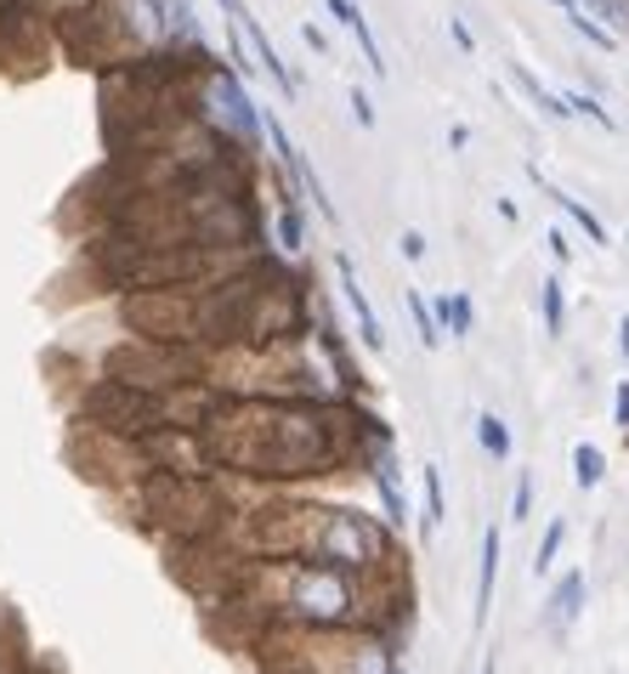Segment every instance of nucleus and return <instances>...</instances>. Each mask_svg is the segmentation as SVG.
Returning a JSON list of instances; mask_svg holds the SVG:
<instances>
[{
    "label": "nucleus",
    "instance_id": "1",
    "mask_svg": "<svg viewBox=\"0 0 629 674\" xmlns=\"http://www.w3.org/2000/svg\"><path fill=\"white\" fill-rule=\"evenodd\" d=\"M334 278H341V295H347V307H352V318H358V334H363V346H369V352H385L380 318H374V307H369V295H363V283H358V267H352V256H334Z\"/></svg>",
    "mask_w": 629,
    "mask_h": 674
},
{
    "label": "nucleus",
    "instance_id": "2",
    "mask_svg": "<svg viewBox=\"0 0 629 674\" xmlns=\"http://www.w3.org/2000/svg\"><path fill=\"white\" fill-rule=\"evenodd\" d=\"M578 606H585V572H561V584L550 590V601H545V630H556V635H567V623L578 618Z\"/></svg>",
    "mask_w": 629,
    "mask_h": 674
},
{
    "label": "nucleus",
    "instance_id": "3",
    "mask_svg": "<svg viewBox=\"0 0 629 674\" xmlns=\"http://www.w3.org/2000/svg\"><path fill=\"white\" fill-rule=\"evenodd\" d=\"M527 176H534V182H539V187L550 193V199H556V205L567 210V221H573L578 232H585V238H590V245H596V250H607V245H612V238H607V227L596 221V210H585V205H578V199H573V193H561V187H550V182L539 176V165H527Z\"/></svg>",
    "mask_w": 629,
    "mask_h": 674
},
{
    "label": "nucleus",
    "instance_id": "4",
    "mask_svg": "<svg viewBox=\"0 0 629 674\" xmlns=\"http://www.w3.org/2000/svg\"><path fill=\"white\" fill-rule=\"evenodd\" d=\"M494 578H499V527H488V533H482V578H476V606H471V623H476V630H482V618H488Z\"/></svg>",
    "mask_w": 629,
    "mask_h": 674
},
{
    "label": "nucleus",
    "instance_id": "5",
    "mask_svg": "<svg viewBox=\"0 0 629 674\" xmlns=\"http://www.w3.org/2000/svg\"><path fill=\"white\" fill-rule=\"evenodd\" d=\"M437 323L454 334V341H465V334H471V323H476L471 295H443V301H437Z\"/></svg>",
    "mask_w": 629,
    "mask_h": 674
},
{
    "label": "nucleus",
    "instance_id": "6",
    "mask_svg": "<svg viewBox=\"0 0 629 674\" xmlns=\"http://www.w3.org/2000/svg\"><path fill=\"white\" fill-rule=\"evenodd\" d=\"M409 312H414V329H420V346H425V352H437V346H443V323H437V312L425 307L420 289H409Z\"/></svg>",
    "mask_w": 629,
    "mask_h": 674
},
{
    "label": "nucleus",
    "instance_id": "7",
    "mask_svg": "<svg viewBox=\"0 0 629 674\" xmlns=\"http://www.w3.org/2000/svg\"><path fill=\"white\" fill-rule=\"evenodd\" d=\"M476 443L488 448L494 459H511V431H505L499 414H476Z\"/></svg>",
    "mask_w": 629,
    "mask_h": 674
},
{
    "label": "nucleus",
    "instance_id": "8",
    "mask_svg": "<svg viewBox=\"0 0 629 674\" xmlns=\"http://www.w3.org/2000/svg\"><path fill=\"white\" fill-rule=\"evenodd\" d=\"M601 470H607V459H601V448H590V443H578L573 448V481H578V488H596V481H601Z\"/></svg>",
    "mask_w": 629,
    "mask_h": 674
},
{
    "label": "nucleus",
    "instance_id": "9",
    "mask_svg": "<svg viewBox=\"0 0 629 674\" xmlns=\"http://www.w3.org/2000/svg\"><path fill=\"white\" fill-rule=\"evenodd\" d=\"M516 85L527 91V96H534V103L550 114V120H567V103H561V96L550 91V85H539V74H527V69H516Z\"/></svg>",
    "mask_w": 629,
    "mask_h": 674
},
{
    "label": "nucleus",
    "instance_id": "10",
    "mask_svg": "<svg viewBox=\"0 0 629 674\" xmlns=\"http://www.w3.org/2000/svg\"><path fill=\"white\" fill-rule=\"evenodd\" d=\"M539 301H545V329H550V334H561V323H567V301H561V278H545V283H539Z\"/></svg>",
    "mask_w": 629,
    "mask_h": 674
},
{
    "label": "nucleus",
    "instance_id": "11",
    "mask_svg": "<svg viewBox=\"0 0 629 674\" xmlns=\"http://www.w3.org/2000/svg\"><path fill=\"white\" fill-rule=\"evenodd\" d=\"M443 527V476L437 465H425V533H437Z\"/></svg>",
    "mask_w": 629,
    "mask_h": 674
},
{
    "label": "nucleus",
    "instance_id": "12",
    "mask_svg": "<svg viewBox=\"0 0 629 674\" xmlns=\"http://www.w3.org/2000/svg\"><path fill=\"white\" fill-rule=\"evenodd\" d=\"M561 103H567V114H585V120H596L601 131H618V120H612V114L596 103V96H585V91H567Z\"/></svg>",
    "mask_w": 629,
    "mask_h": 674
},
{
    "label": "nucleus",
    "instance_id": "13",
    "mask_svg": "<svg viewBox=\"0 0 629 674\" xmlns=\"http://www.w3.org/2000/svg\"><path fill=\"white\" fill-rule=\"evenodd\" d=\"M567 23H573V34H585L590 45H601V52H612V45H618V40H612L596 18H585V12H567Z\"/></svg>",
    "mask_w": 629,
    "mask_h": 674
},
{
    "label": "nucleus",
    "instance_id": "14",
    "mask_svg": "<svg viewBox=\"0 0 629 674\" xmlns=\"http://www.w3.org/2000/svg\"><path fill=\"white\" fill-rule=\"evenodd\" d=\"M561 539H567V521H550V527H545V545H539V556H534V572H550V561H556Z\"/></svg>",
    "mask_w": 629,
    "mask_h": 674
},
{
    "label": "nucleus",
    "instance_id": "15",
    "mask_svg": "<svg viewBox=\"0 0 629 674\" xmlns=\"http://www.w3.org/2000/svg\"><path fill=\"white\" fill-rule=\"evenodd\" d=\"M278 238H283L289 250H301V245H307V238H301V210H296V205H289V210L278 216Z\"/></svg>",
    "mask_w": 629,
    "mask_h": 674
},
{
    "label": "nucleus",
    "instance_id": "16",
    "mask_svg": "<svg viewBox=\"0 0 629 674\" xmlns=\"http://www.w3.org/2000/svg\"><path fill=\"white\" fill-rule=\"evenodd\" d=\"M352 120L363 131H374V103H369V91H352Z\"/></svg>",
    "mask_w": 629,
    "mask_h": 674
},
{
    "label": "nucleus",
    "instance_id": "17",
    "mask_svg": "<svg viewBox=\"0 0 629 674\" xmlns=\"http://www.w3.org/2000/svg\"><path fill=\"white\" fill-rule=\"evenodd\" d=\"M527 510H534V481L522 476V481H516V510H511V516H527Z\"/></svg>",
    "mask_w": 629,
    "mask_h": 674
},
{
    "label": "nucleus",
    "instance_id": "18",
    "mask_svg": "<svg viewBox=\"0 0 629 674\" xmlns=\"http://www.w3.org/2000/svg\"><path fill=\"white\" fill-rule=\"evenodd\" d=\"M448 34H454V45H460V52H476V40H471V29H465V23H460L454 12H448Z\"/></svg>",
    "mask_w": 629,
    "mask_h": 674
},
{
    "label": "nucleus",
    "instance_id": "19",
    "mask_svg": "<svg viewBox=\"0 0 629 674\" xmlns=\"http://www.w3.org/2000/svg\"><path fill=\"white\" fill-rule=\"evenodd\" d=\"M545 238H550V256H556V261H573V245H567V232H556V227H550Z\"/></svg>",
    "mask_w": 629,
    "mask_h": 674
},
{
    "label": "nucleus",
    "instance_id": "20",
    "mask_svg": "<svg viewBox=\"0 0 629 674\" xmlns=\"http://www.w3.org/2000/svg\"><path fill=\"white\" fill-rule=\"evenodd\" d=\"M612 408H618V425L629 431V385H618V392H612Z\"/></svg>",
    "mask_w": 629,
    "mask_h": 674
},
{
    "label": "nucleus",
    "instance_id": "21",
    "mask_svg": "<svg viewBox=\"0 0 629 674\" xmlns=\"http://www.w3.org/2000/svg\"><path fill=\"white\" fill-rule=\"evenodd\" d=\"M403 256H409V261L425 256V238H420V232H403Z\"/></svg>",
    "mask_w": 629,
    "mask_h": 674
},
{
    "label": "nucleus",
    "instance_id": "22",
    "mask_svg": "<svg viewBox=\"0 0 629 674\" xmlns=\"http://www.w3.org/2000/svg\"><path fill=\"white\" fill-rule=\"evenodd\" d=\"M301 34H307V45H312V52H318V58H329V40H323V29H312V23H307Z\"/></svg>",
    "mask_w": 629,
    "mask_h": 674
},
{
    "label": "nucleus",
    "instance_id": "23",
    "mask_svg": "<svg viewBox=\"0 0 629 674\" xmlns=\"http://www.w3.org/2000/svg\"><path fill=\"white\" fill-rule=\"evenodd\" d=\"M216 7H221L227 18H238V12H245V0H216Z\"/></svg>",
    "mask_w": 629,
    "mask_h": 674
},
{
    "label": "nucleus",
    "instance_id": "24",
    "mask_svg": "<svg viewBox=\"0 0 629 674\" xmlns=\"http://www.w3.org/2000/svg\"><path fill=\"white\" fill-rule=\"evenodd\" d=\"M618 346H623V357H629V318L618 323Z\"/></svg>",
    "mask_w": 629,
    "mask_h": 674
},
{
    "label": "nucleus",
    "instance_id": "25",
    "mask_svg": "<svg viewBox=\"0 0 629 674\" xmlns=\"http://www.w3.org/2000/svg\"><path fill=\"white\" fill-rule=\"evenodd\" d=\"M550 7H556V12L567 18V12H578V0H550Z\"/></svg>",
    "mask_w": 629,
    "mask_h": 674
},
{
    "label": "nucleus",
    "instance_id": "26",
    "mask_svg": "<svg viewBox=\"0 0 629 674\" xmlns=\"http://www.w3.org/2000/svg\"><path fill=\"white\" fill-rule=\"evenodd\" d=\"M482 674H494V663H488V668H482Z\"/></svg>",
    "mask_w": 629,
    "mask_h": 674
}]
</instances>
